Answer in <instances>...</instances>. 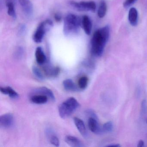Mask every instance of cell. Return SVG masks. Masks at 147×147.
Listing matches in <instances>:
<instances>
[{
    "instance_id": "8992f818",
    "label": "cell",
    "mask_w": 147,
    "mask_h": 147,
    "mask_svg": "<svg viewBox=\"0 0 147 147\" xmlns=\"http://www.w3.org/2000/svg\"><path fill=\"white\" fill-rule=\"evenodd\" d=\"M14 123L13 115L11 113H5L0 117V126L3 129H7L12 126Z\"/></svg>"
},
{
    "instance_id": "52a82bcc",
    "label": "cell",
    "mask_w": 147,
    "mask_h": 147,
    "mask_svg": "<svg viewBox=\"0 0 147 147\" xmlns=\"http://www.w3.org/2000/svg\"><path fill=\"white\" fill-rule=\"evenodd\" d=\"M23 11L27 17H31L33 14V7L30 0H19Z\"/></svg>"
},
{
    "instance_id": "ac0fdd59",
    "label": "cell",
    "mask_w": 147,
    "mask_h": 147,
    "mask_svg": "<svg viewBox=\"0 0 147 147\" xmlns=\"http://www.w3.org/2000/svg\"><path fill=\"white\" fill-rule=\"evenodd\" d=\"M49 98L45 95L42 94H33L30 100L34 104L42 105L46 104L48 102Z\"/></svg>"
},
{
    "instance_id": "d6986e66",
    "label": "cell",
    "mask_w": 147,
    "mask_h": 147,
    "mask_svg": "<svg viewBox=\"0 0 147 147\" xmlns=\"http://www.w3.org/2000/svg\"><path fill=\"white\" fill-rule=\"evenodd\" d=\"M107 6L104 0H102L100 3L98 11V15L100 18H104L106 14Z\"/></svg>"
},
{
    "instance_id": "ffe728a7",
    "label": "cell",
    "mask_w": 147,
    "mask_h": 147,
    "mask_svg": "<svg viewBox=\"0 0 147 147\" xmlns=\"http://www.w3.org/2000/svg\"><path fill=\"white\" fill-rule=\"evenodd\" d=\"M6 5L8 15L12 18L15 19L17 18V15L14 6V3L11 2H7Z\"/></svg>"
},
{
    "instance_id": "2e32d148",
    "label": "cell",
    "mask_w": 147,
    "mask_h": 147,
    "mask_svg": "<svg viewBox=\"0 0 147 147\" xmlns=\"http://www.w3.org/2000/svg\"><path fill=\"white\" fill-rule=\"evenodd\" d=\"M63 87L65 90L69 92H76L79 91V87L71 79H67L63 82Z\"/></svg>"
},
{
    "instance_id": "4dcf8cb0",
    "label": "cell",
    "mask_w": 147,
    "mask_h": 147,
    "mask_svg": "<svg viewBox=\"0 0 147 147\" xmlns=\"http://www.w3.org/2000/svg\"><path fill=\"white\" fill-rule=\"evenodd\" d=\"M107 147H120V144H110V145H107Z\"/></svg>"
},
{
    "instance_id": "1f68e13d",
    "label": "cell",
    "mask_w": 147,
    "mask_h": 147,
    "mask_svg": "<svg viewBox=\"0 0 147 147\" xmlns=\"http://www.w3.org/2000/svg\"><path fill=\"white\" fill-rule=\"evenodd\" d=\"M6 1L7 2H11L14 3H15L16 1V0H6Z\"/></svg>"
},
{
    "instance_id": "9c48e42d",
    "label": "cell",
    "mask_w": 147,
    "mask_h": 147,
    "mask_svg": "<svg viewBox=\"0 0 147 147\" xmlns=\"http://www.w3.org/2000/svg\"><path fill=\"white\" fill-rule=\"evenodd\" d=\"M33 94H42L45 95L48 97L49 99L52 101H55V95L52 91L46 87H42L36 88L33 91Z\"/></svg>"
},
{
    "instance_id": "d4e9b609",
    "label": "cell",
    "mask_w": 147,
    "mask_h": 147,
    "mask_svg": "<svg viewBox=\"0 0 147 147\" xmlns=\"http://www.w3.org/2000/svg\"><path fill=\"white\" fill-rule=\"evenodd\" d=\"M24 54V49L21 47H19L18 48L16 52H15V56L18 58H20L23 56Z\"/></svg>"
},
{
    "instance_id": "f546056e",
    "label": "cell",
    "mask_w": 147,
    "mask_h": 147,
    "mask_svg": "<svg viewBox=\"0 0 147 147\" xmlns=\"http://www.w3.org/2000/svg\"><path fill=\"white\" fill-rule=\"evenodd\" d=\"M144 142L142 140H139L138 144V147H143L144 146Z\"/></svg>"
},
{
    "instance_id": "603a6c76",
    "label": "cell",
    "mask_w": 147,
    "mask_h": 147,
    "mask_svg": "<svg viewBox=\"0 0 147 147\" xmlns=\"http://www.w3.org/2000/svg\"><path fill=\"white\" fill-rule=\"evenodd\" d=\"M32 72L34 75L40 80H43L45 79V76L42 73V71L40 70L36 66H33L32 67Z\"/></svg>"
},
{
    "instance_id": "8fae6325",
    "label": "cell",
    "mask_w": 147,
    "mask_h": 147,
    "mask_svg": "<svg viewBox=\"0 0 147 147\" xmlns=\"http://www.w3.org/2000/svg\"><path fill=\"white\" fill-rule=\"evenodd\" d=\"M82 26L86 34L87 35H90L92 32V24L89 17L85 15L82 17Z\"/></svg>"
},
{
    "instance_id": "4316f807",
    "label": "cell",
    "mask_w": 147,
    "mask_h": 147,
    "mask_svg": "<svg viewBox=\"0 0 147 147\" xmlns=\"http://www.w3.org/2000/svg\"><path fill=\"white\" fill-rule=\"evenodd\" d=\"M142 111L143 113H146L147 111V103L145 100H142Z\"/></svg>"
},
{
    "instance_id": "44dd1931",
    "label": "cell",
    "mask_w": 147,
    "mask_h": 147,
    "mask_svg": "<svg viewBox=\"0 0 147 147\" xmlns=\"http://www.w3.org/2000/svg\"><path fill=\"white\" fill-rule=\"evenodd\" d=\"M49 136V141L51 144H53L56 147H59L60 146V141L59 138L55 134H53L51 131H48L47 133Z\"/></svg>"
},
{
    "instance_id": "7c38bea8",
    "label": "cell",
    "mask_w": 147,
    "mask_h": 147,
    "mask_svg": "<svg viewBox=\"0 0 147 147\" xmlns=\"http://www.w3.org/2000/svg\"><path fill=\"white\" fill-rule=\"evenodd\" d=\"M65 141L69 146L73 147H84L82 142L77 137L72 136H66Z\"/></svg>"
},
{
    "instance_id": "83f0119b",
    "label": "cell",
    "mask_w": 147,
    "mask_h": 147,
    "mask_svg": "<svg viewBox=\"0 0 147 147\" xmlns=\"http://www.w3.org/2000/svg\"><path fill=\"white\" fill-rule=\"evenodd\" d=\"M26 31V27L24 25H21L19 27V32L20 35H23L25 33Z\"/></svg>"
},
{
    "instance_id": "5b68a950",
    "label": "cell",
    "mask_w": 147,
    "mask_h": 147,
    "mask_svg": "<svg viewBox=\"0 0 147 147\" xmlns=\"http://www.w3.org/2000/svg\"><path fill=\"white\" fill-rule=\"evenodd\" d=\"M69 4L73 8L79 11L94 12L96 9V4L93 1L78 2L71 1H69Z\"/></svg>"
},
{
    "instance_id": "6da1fadb",
    "label": "cell",
    "mask_w": 147,
    "mask_h": 147,
    "mask_svg": "<svg viewBox=\"0 0 147 147\" xmlns=\"http://www.w3.org/2000/svg\"><path fill=\"white\" fill-rule=\"evenodd\" d=\"M110 29L108 26L98 29L94 33L91 42L92 54L97 57L103 55L105 46L109 40Z\"/></svg>"
},
{
    "instance_id": "cb8c5ba5",
    "label": "cell",
    "mask_w": 147,
    "mask_h": 147,
    "mask_svg": "<svg viewBox=\"0 0 147 147\" xmlns=\"http://www.w3.org/2000/svg\"><path fill=\"white\" fill-rule=\"evenodd\" d=\"M113 127V124L112 122L111 121H108L103 125L102 128L103 131L108 133L112 131Z\"/></svg>"
},
{
    "instance_id": "7402d4cb",
    "label": "cell",
    "mask_w": 147,
    "mask_h": 147,
    "mask_svg": "<svg viewBox=\"0 0 147 147\" xmlns=\"http://www.w3.org/2000/svg\"><path fill=\"white\" fill-rule=\"evenodd\" d=\"M88 79L86 76H82L78 81V87L80 89H86L88 84Z\"/></svg>"
},
{
    "instance_id": "30bf717a",
    "label": "cell",
    "mask_w": 147,
    "mask_h": 147,
    "mask_svg": "<svg viewBox=\"0 0 147 147\" xmlns=\"http://www.w3.org/2000/svg\"><path fill=\"white\" fill-rule=\"evenodd\" d=\"M45 75L50 78H54L59 74L60 69L58 67H55L51 65H47L43 67Z\"/></svg>"
},
{
    "instance_id": "484cf974",
    "label": "cell",
    "mask_w": 147,
    "mask_h": 147,
    "mask_svg": "<svg viewBox=\"0 0 147 147\" xmlns=\"http://www.w3.org/2000/svg\"><path fill=\"white\" fill-rule=\"evenodd\" d=\"M137 0H125L123 3V7L127 8L132 5Z\"/></svg>"
},
{
    "instance_id": "3957f363",
    "label": "cell",
    "mask_w": 147,
    "mask_h": 147,
    "mask_svg": "<svg viewBox=\"0 0 147 147\" xmlns=\"http://www.w3.org/2000/svg\"><path fill=\"white\" fill-rule=\"evenodd\" d=\"M80 105L75 98H69L59 106L58 111L60 117L63 119L68 117L79 108Z\"/></svg>"
},
{
    "instance_id": "4fadbf2b",
    "label": "cell",
    "mask_w": 147,
    "mask_h": 147,
    "mask_svg": "<svg viewBox=\"0 0 147 147\" xmlns=\"http://www.w3.org/2000/svg\"><path fill=\"white\" fill-rule=\"evenodd\" d=\"M35 56L37 63L39 65H44L47 61L46 55L41 47H38L36 49Z\"/></svg>"
},
{
    "instance_id": "f1b7e54d",
    "label": "cell",
    "mask_w": 147,
    "mask_h": 147,
    "mask_svg": "<svg viewBox=\"0 0 147 147\" xmlns=\"http://www.w3.org/2000/svg\"><path fill=\"white\" fill-rule=\"evenodd\" d=\"M55 20L57 22H60L61 21L62 17L61 14H59V13H56L55 15Z\"/></svg>"
},
{
    "instance_id": "7a4b0ae2",
    "label": "cell",
    "mask_w": 147,
    "mask_h": 147,
    "mask_svg": "<svg viewBox=\"0 0 147 147\" xmlns=\"http://www.w3.org/2000/svg\"><path fill=\"white\" fill-rule=\"evenodd\" d=\"M82 26V19L74 14H68L64 19L63 32L66 36L76 34Z\"/></svg>"
},
{
    "instance_id": "e0dca14e",
    "label": "cell",
    "mask_w": 147,
    "mask_h": 147,
    "mask_svg": "<svg viewBox=\"0 0 147 147\" xmlns=\"http://www.w3.org/2000/svg\"><path fill=\"white\" fill-rule=\"evenodd\" d=\"M0 90L2 94L6 95H8V96L11 98L17 99L19 97V94L11 87L7 86L5 87H1Z\"/></svg>"
},
{
    "instance_id": "d6a6232c",
    "label": "cell",
    "mask_w": 147,
    "mask_h": 147,
    "mask_svg": "<svg viewBox=\"0 0 147 147\" xmlns=\"http://www.w3.org/2000/svg\"><path fill=\"white\" fill-rule=\"evenodd\" d=\"M146 122H147V120H146Z\"/></svg>"
},
{
    "instance_id": "ba28073f",
    "label": "cell",
    "mask_w": 147,
    "mask_h": 147,
    "mask_svg": "<svg viewBox=\"0 0 147 147\" xmlns=\"http://www.w3.org/2000/svg\"><path fill=\"white\" fill-rule=\"evenodd\" d=\"M88 126L91 131L95 134H100L103 131L102 128L100 127L98 122V119L95 118L90 117L88 119Z\"/></svg>"
},
{
    "instance_id": "9a60e30c",
    "label": "cell",
    "mask_w": 147,
    "mask_h": 147,
    "mask_svg": "<svg viewBox=\"0 0 147 147\" xmlns=\"http://www.w3.org/2000/svg\"><path fill=\"white\" fill-rule=\"evenodd\" d=\"M128 19L130 24L132 26H136L137 25L138 23V13L137 10L134 7L130 9L128 15Z\"/></svg>"
},
{
    "instance_id": "277c9868",
    "label": "cell",
    "mask_w": 147,
    "mask_h": 147,
    "mask_svg": "<svg viewBox=\"0 0 147 147\" xmlns=\"http://www.w3.org/2000/svg\"><path fill=\"white\" fill-rule=\"evenodd\" d=\"M53 25V22L49 20L41 23L33 35V41L37 43H41L43 39L45 33Z\"/></svg>"
},
{
    "instance_id": "5bb4252c",
    "label": "cell",
    "mask_w": 147,
    "mask_h": 147,
    "mask_svg": "<svg viewBox=\"0 0 147 147\" xmlns=\"http://www.w3.org/2000/svg\"><path fill=\"white\" fill-rule=\"evenodd\" d=\"M74 121L79 132L84 137H86L87 136V132L84 122L80 119L76 117L74 118Z\"/></svg>"
}]
</instances>
